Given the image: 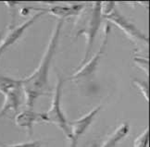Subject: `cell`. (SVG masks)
Instances as JSON below:
<instances>
[{
    "mask_svg": "<svg viewBox=\"0 0 150 147\" xmlns=\"http://www.w3.org/2000/svg\"><path fill=\"white\" fill-rule=\"evenodd\" d=\"M63 23L64 20H62L57 21L37 69L30 76L21 80V88L28 109H33L36 100L42 95H45L49 91V70L59 43Z\"/></svg>",
    "mask_w": 150,
    "mask_h": 147,
    "instance_id": "6da1fadb",
    "label": "cell"
},
{
    "mask_svg": "<svg viewBox=\"0 0 150 147\" xmlns=\"http://www.w3.org/2000/svg\"><path fill=\"white\" fill-rule=\"evenodd\" d=\"M101 7H102L101 1L94 2L91 6V9L89 12L83 17V18L85 20L84 24L82 27V29L78 31L77 35H76V36H79L80 34L81 35L84 34V37H85L84 58H83L82 62H81L80 66H83L85 62L87 61L88 58L90 56L91 51L93 49L96 36L100 29V26H101L102 20H103Z\"/></svg>",
    "mask_w": 150,
    "mask_h": 147,
    "instance_id": "7a4b0ae2",
    "label": "cell"
},
{
    "mask_svg": "<svg viewBox=\"0 0 150 147\" xmlns=\"http://www.w3.org/2000/svg\"><path fill=\"white\" fill-rule=\"evenodd\" d=\"M63 83H64L63 78L57 75L51 106L45 113H42V121L54 124L63 132V134L67 137V139L70 140L71 133L70 127H69V121L67 120L65 114L61 107Z\"/></svg>",
    "mask_w": 150,
    "mask_h": 147,
    "instance_id": "3957f363",
    "label": "cell"
},
{
    "mask_svg": "<svg viewBox=\"0 0 150 147\" xmlns=\"http://www.w3.org/2000/svg\"><path fill=\"white\" fill-rule=\"evenodd\" d=\"M103 20L117 26L120 31H122L124 34L128 37L130 40L135 42H143L145 44H148V36L144 33L140 29L127 20L125 17L120 12L119 9L115 8L110 13L103 16Z\"/></svg>",
    "mask_w": 150,
    "mask_h": 147,
    "instance_id": "277c9868",
    "label": "cell"
},
{
    "mask_svg": "<svg viewBox=\"0 0 150 147\" xmlns=\"http://www.w3.org/2000/svg\"><path fill=\"white\" fill-rule=\"evenodd\" d=\"M30 10H34L35 14L33 15L30 19H28L25 20L23 23L19 25V26H14L10 27L8 26L7 31H6V34L2 40V43L0 44V58L1 56L5 54V52L7 50H8L11 46H13L14 44L18 42L20 39L22 37V35L24 34V32L28 28H30L34 22L37 21L43 15H45V12L42 11L38 8H29Z\"/></svg>",
    "mask_w": 150,
    "mask_h": 147,
    "instance_id": "5b68a950",
    "label": "cell"
},
{
    "mask_svg": "<svg viewBox=\"0 0 150 147\" xmlns=\"http://www.w3.org/2000/svg\"><path fill=\"white\" fill-rule=\"evenodd\" d=\"M102 106H98L92 109L87 114H85L82 117L74 120L73 122H69L70 127V147H77L79 139L85 133V132L90 128L92 123L95 120L96 117L100 112Z\"/></svg>",
    "mask_w": 150,
    "mask_h": 147,
    "instance_id": "8992f818",
    "label": "cell"
},
{
    "mask_svg": "<svg viewBox=\"0 0 150 147\" xmlns=\"http://www.w3.org/2000/svg\"><path fill=\"white\" fill-rule=\"evenodd\" d=\"M109 32H110V28H109L108 24H107L105 31H104V38L99 46V49L97 50V52L93 56H92L89 61H86L79 70H77L73 73V75L71 76V80H81V79L86 78L92 75L96 70L97 67L99 65V62L101 60L102 55L105 52L106 46L108 44Z\"/></svg>",
    "mask_w": 150,
    "mask_h": 147,
    "instance_id": "52a82bcc",
    "label": "cell"
},
{
    "mask_svg": "<svg viewBox=\"0 0 150 147\" xmlns=\"http://www.w3.org/2000/svg\"><path fill=\"white\" fill-rule=\"evenodd\" d=\"M86 6L84 4H68V5H52L48 8H40L45 14H50L57 17L59 20H64L67 18L73 16H78L83 12Z\"/></svg>",
    "mask_w": 150,
    "mask_h": 147,
    "instance_id": "ba28073f",
    "label": "cell"
},
{
    "mask_svg": "<svg viewBox=\"0 0 150 147\" xmlns=\"http://www.w3.org/2000/svg\"><path fill=\"white\" fill-rule=\"evenodd\" d=\"M21 86L11 90L4 95V102L0 108V117H3L9 112H17L21 105Z\"/></svg>",
    "mask_w": 150,
    "mask_h": 147,
    "instance_id": "9c48e42d",
    "label": "cell"
},
{
    "mask_svg": "<svg viewBox=\"0 0 150 147\" xmlns=\"http://www.w3.org/2000/svg\"><path fill=\"white\" fill-rule=\"evenodd\" d=\"M38 121H42V113H36L33 109H26L20 112L15 117V123L16 125L25 129L28 133L33 134V128L34 123Z\"/></svg>",
    "mask_w": 150,
    "mask_h": 147,
    "instance_id": "30bf717a",
    "label": "cell"
},
{
    "mask_svg": "<svg viewBox=\"0 0 150 147\" xmlns=\"http://www.w3.org/2000/svg\"><path fill=\"white\" fill-rule=\"evenodd\" d=\"M130 132V125L128 122H123L115 129V131L109 136L100 147H116L129 134Z\"/></svg>",
    "mask_w": 150,
    "mask_h": 147,
    "instance_id": "8fae6325",
    "label": "cell"
},
{
    "mask_svg": "<svg viewBox=\"0 0 150 147\" xmlns=\"http://www.w3.org/2000/svg\"><path fill=\"white\" fill-rule=\"evenodd\" d=\"M21 86V80L0 75V94L6 95L11 90Z\"/></svg>",
    "mask_w": 150,
    "mask_h": 147,
    "instance_id": "7c38bea8",
    "label": "cell"
},
{
    "mask_svg": "<svg viewBox=\"0 0 150 147\" xmlns=\"http://www.w3.org/2000/svg\"><path fill=\"white\" fill-rule=\"evenodd\" d=\"M132 83L134 84V86L139 90L140 93L144 96V98L146 99V101L148 103L149 101V87H148V82L147 81H143L140 79L134 78L132 79Z\"/></svg>",
    "mask_w": 150,
    "mask_h": 147,
    "instance_id": "4fadbf2b",
    "label": "cell"
},
{
    "mask_svg": "<svg viewBox=\"0 0 150 147\" xmlns=\"http://www.w3.org/2000/svg\"><path fill=\"white\" fill-rule=\"evenodd\" d=\"M148 140H149V131L146 128L141 134L134 139L132 147H148Z\"/></svg>",
    "mask_w": 150,
    "mask_h": 147,
    "instance_id": "5bb4252c",
    "label": "cell"
},
{
    "mask_svg": "<svg viewBox=\"0 0 150 147\" xmlns=\"http://www.w3.org/2000/svg\"><path fill=\"white\" fill-rule=\"evenodd\" d=\"M134 62L140 70H142L148 76V58H145V56H134Z\"/></svg>",
    "mask_w": 150,
    "mask_h": 147,
    "instance_id": "9a60e30c",
    "label": "cell"
},
{
    "mask_svg": "<svg viewBox=\"0 0 150 147\" xmlns=\"http://www.w3.org/2000/svg\"><path fill=\"white\" fill-rule=\"evenodd\" d=\"M41 142L40 141H33V142H27V143H20L10 145H6L2 147H41Z\"/></svg>",
    "mask_w": 150,
    "mask_h": 147,
    "instance_id": "2e32d148",
    "label": "cell"
},
{
    "mask_svg": "<svg viewBox=\"0 0 150 147\" xmlns=\"http://www.w3.org/2000/svg\"><path fill=\"white\" fill-rule=\"evenodd\" d=\"M5 34H6V31L5 30L0 31V44H1V43H2V40H3Z\"/></svg>",
    "mask_w": 150,
    "mask_h": 147,
    "instance_id": "e0dca14e",
    "label": "cell"
}]
</instances>
